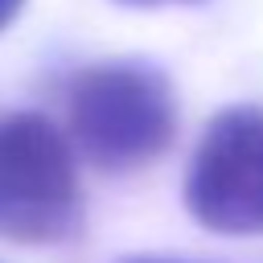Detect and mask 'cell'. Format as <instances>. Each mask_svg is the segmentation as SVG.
<instances>
[{
    "label": "cell",
    "instance_id": "obj_1",
    "mask_svg": "<svg viewBox=\"0 0 263 263\" xmlns=\"http://www.w3.org/2000/svg\"><path fill=\"white\" fill-rule=\"evenodd\" d=\"M66 119L78 152L103 173H136L177 136V90L152 62L119 58L74 74Z\"/></svg>",
    "mask_w": 263,
    "mask_h": 263
},
{
    "label": "cell",
    "instance_id": "obj_3",
    "mask_svg": "<svg viewBox=\"0 0 263 263\" xmlns=\"http://www.w3.org/2000/svg\"><path fill=\"white\" fill-rule=\"evenodd\" d=\"M185 205L214 234H263V107L218 111L185 173Z\"/></svg>",
    "mask_w": 263,
    "mask_h": 263
},
{
    "label": "cell",
    "instance_id": "obj_4",
    "mask_svg": "<svg viewBox=\"0 0 263 263\" xmlns=\"http://www.w3.org/2000/svg\"><path fill=\"white\" fill-rule=\"evenodd\" d=\"M21 8H25V0H0V33L21 16Z\"/></svg>",
    "mask_w": 263,
    "mask_h": 263
},
{
    "label": "cell",
    "instance_id": "obj_5",
    "mask_svg": "<svg viewBox=\"0 0 263 263\" xmlns=\"http://www.w3.org/2000/svg\"><path fill=\"white\" fill-rule=\"evenodd\" d=\"M119 4H132V8H160V4H197V0H119Z\"/></svg>",
    "mask_w": 263,
    "mask_h": 263
},
{
    "label": "cell",
    "instance_id": "obj_6",
    "mask_svg": "<svg viewBox=\"0 0 263 263\" xmlns=\"http://www.w3.org/2000/svg\"><path fill=\"white\" fill-rule=\"evenodd\" d=\"M119 263H185V259H164V255H132V259H119Z\"/></svg>",
    "mask_w": 263,
    "mask_h": 263
},
{
    "label": "cell",
    "instance_id": "obj_2",
    "mask_svg": "<svg viewBox=\"0 0 263 263\" xmlns=\"http://www.w3.org/2000/svg\"><path fill=\"white\" fill-rule=\"evenodd\" d=\"M82 222V185L70 140L37 111L0 115V238L62 242Z\"/></svg>",
    "mask_w": 263,
    "mask_h": 263
}]
</instances>
